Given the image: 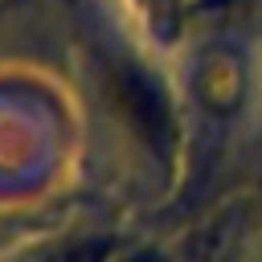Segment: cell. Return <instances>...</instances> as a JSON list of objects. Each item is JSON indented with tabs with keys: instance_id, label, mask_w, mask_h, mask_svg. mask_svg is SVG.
<instances>
[{
	"instance_id": "1",
	"label": "cell",
	"mask_w": 262,
	"mask_h": 262,
	"mask_svg": "<svg viewBox=\"0 0 262 262\" xmlns=\"http://www.w3.org/2000/svg\"><path fill=\"white\" fill-rule=\"evenodd\" d=\"M111 94H115L123 119H127L147 143H156V147L168 143L172 119H168V102H164V94L151 86V78H143V74H135V70H119V74L111 78Z\"/></svg>"
}]
</instances>
